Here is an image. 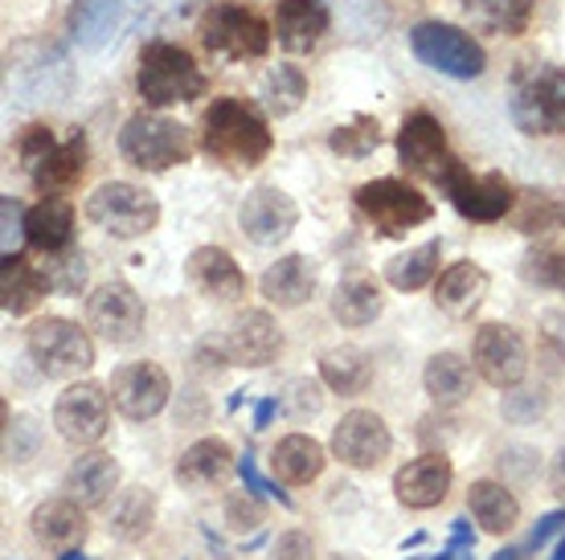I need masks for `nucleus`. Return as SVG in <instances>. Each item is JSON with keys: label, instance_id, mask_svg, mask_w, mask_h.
<instances>
[{"label": "nucleus", "instance_id": "1", "mask_svg": "<svg viewBox=\"0 0 565 560\" xmlns=\"http://www.w3.org/2000/svg\"><path fill=\"white\" fill-rule=\"evenodd\" d=\"M275 148L267 115L246 98H213L201 115V152L222 169H258Z\"/></svg>", "mask_w": 565, "mask_h": 560}, {"label": "nucleus", "instance_id": "2", "mask_svg": "<svg viewBox=\"0 0 565 560\" xmlns=\"http://www.w3.org/2000/svg\"><path fill=\"white\" fill-rule=\"evenodd\" d=\"M509 119L524 136H565V71L545 62H524L509 83Z\"/></svg>", "mask_w": 565, "mask_h": 560}, {"label": "nucleus", "instance_id": "3", "mask_svg": "<svg viewBox=\"0 0 565 560\" xmlns=\"http://www.w3.org/2000/svg\"><path fill=\"white\" fill-rule=\"evenodd\" d=\"M17 155H21V169L33 181V189L45 196H57L74 189L86 172V136L74 127L66 140H57L50 127L33 123L25 127V136L17 140Z\"/></svg>", "mask_w": 565, "mask_h": 560}, {"label": "nucleus", "instance_id": "4", "mask_svg": "<svg viewBox=\"0 0 565 560\" xmlns=\"http://www.w3.org/2000/svg\"><path fill=\"white\" fill-rule=\"evenodd\" d=\"M136 90L148 107H177L205 95V74L189 50L172 42H148L136 66Z\"/></svg>", "mask_w": 565, "mask_h": 560}, {"label": "nucleus", "instance_id": "5", "mask_svg": "<svg viewBox=\"0 0 565 560\" xmlns=\"http://www.w3.org/2000/svg\"><path fill=\"white\" fill-rule=\"evenodd\" d=\"M119 152L131 169L140 172H169L193 160V136L181 123H172L164 115L140 111L131 115L119 131Z\"/></svg>", "mask_w": 565, "mask_h": 560}, {"label": "nucleus", "instance_id": "6", "mask_svg": "<svg viewBox=\"0 0 565 560\" xmlns=\"http://www.w3.org/2000/svg\"><path fill=\"white\" fill-rule=\"evenodd\" d=\"M25 352L29 360L54 380H74L95 368V344L86 336V327L62 320V315H45V320L29 323Z\"/></svg>", "mask_w": 565, "mask_h": 560}, {"label": "nucleus", "instance_id": "7", "mask_svg": "<svg viewBox=\"0 0 565 560\" xmlns=\"http://www.w3.org/2000/svg\"><path fill=\"white\" fill-rule=\"evenodd\" d=\"M201 45L230 62H258L270 54V25L234 0H210L201 13Z\"/></svg>", "mask_w": 565, "mask_h": 560}, {"label": "nucleus", "instance_id": "8", "mask_svg": "<svg viewBox=\"0 0 565 560\" xmlns=\"http://www.w3.org/2000/svg\"><path fill=\"white\" fill-rule=\"evenodd\" d=\"M86 217H90V225H99L103 234L131 241L156 229L160 201L131 181H103L95 193L86 196Z\"/></svg>", "mask_w": 565, "mask_h": 560}, {"label": "nucleus", "instance_id": "9", "mask_svg": "<svg viewBox=\"0 0 565 560\" xmlns=\"http://www.w3.org/2000/svg\"><path fill=\"white\" fill-rule=\"evenodd\" d=\"M411 50L426 71H438L447 78H459V83H471L488 71L483 45L459 25H447V21H418L411 29Z\"/></svg>", "mask_w": 565, "mask_h": 560}, {"label": "nucleus", "instance_id": "10", "mask_svg": "<svg viewBox=\"0 0 565 560\" xmlns=\"http://www.w3.org/2000/svg\"><path fill=\"white\" fill-rule=\"evenodd\" d=\"M356 213L365 217L382 238H406L414 225H426L435 217V205L414 184L382 176L356 189Z\"/></svg>", "mask_w": 565, "mask_h": 560}, {"label": "nucleus", "instance_id": "11", "mask_svg": "<svg viewBox=\"0 0 565 560\" xmlns=\"http://www.w3.org/2000/svg\"><path fill=\"white\" fill-rule=\"evenodd\" d=\"M438 189H443V193H447V201L459 209V217H467V222H480V225L500 222V217H504V213H512V205H516V193H512V184L504 181L500 172L476 176L463 160H451V169L443 172Z\"/></svg>", "mask_w": 565, "mask_h": 560}, {"label": "nucleus", "instance_id": "12", "mask_svg": "<svg viewBox=\"0 0 565 560\" xmlns=\"http://www.w3.org/2000/svg\"><path fill=\"white\" fill-rule=\"evenodd\" d=\"M54 426L71 446H95V442H103L107 426H111V397H107V389H99L95 380L71 385L57 397Z\"/></svg>", "mask_w": 565, "mask_h": 560}, {"label": "nucleus", "instance_id": "13", "mask_svg": "<svg viewBox=\"0 0 565 560\" xmlns=\"http://www.w3.org/2000/svg\"><path fill=\"white\" fill-rule=\"evenodd\" d=\"M471 360L492 389H516L529 373V348L516 327L509 323H483L471 344Z\"/></svg>", "mask_w": 565, "mask_h": 560}, {"label": "nucleus", "instance_id": "14", "mask_svg": "<svg viewBox=\"0 0 565 560\" xmlns=\"http://www.w3.org/2000/svg\"><path fill=\"white\" fill-rule=\"evenodd\" d=\"M86 327L107 344H131L143 332V303L128 282H103L86 294Z\"/></svg>", "mask_w": 565, "mask_h": 560}, {"label": "nucleus", "instance_id": "15", "mask_svg": "<svg viewBox=\"0 0 565 560\" xmlns=\"http://www.w3.org/2000/svg\"><path fill=\"white\" fill-rule=\"evenodd\" d=\"M397 160L402 169L423 176V181H443V172L451 169V148H447V131L430 111H414L402 119L397 131Z\"/></svg>", "mask_w": 565, "mask_h": 560}, {"label": "nucleus", "instance_id": "16", "mask_svg": "<svg viewBox=\"0 0 565 560\" xmlns=\"http://www.w3.org/2000/svg\"><path fill=\"white\" fill-rule=\"evenodd\" d=\"M390 446H394V438H390V426L382 421V413H373V409H349L340 426L332 430V454H337L344 466H353V471H373V466H382L390 459Z\"/></svg>", "mask_w": 565, "mask_h": 560}, {"label": "nucleus", "instance_id": "17", "mask_svg": "<svg viewBox=\"0 0 565 560\" xmlns=\"http://www.w3.org/2000/svg\"><path fill=\"white\" fill-rule=\"evenodd\" d=\"M107 392H111V406L128 421H152L156 413H164V406H169L172 385L164 368L152 365V360H140V365L115 368Z\"/></svg>", "mask_w": 565, "mask_h": 560}, {"label": "nucleus", "instance_id": "18", "mask_svg": "<svg viewBox=\"0 0 565 560\" xmlns=\"http://www.w3.org/2000/svg\"><path fill=\"white\" fill-rule=\"evenodd\" d=\"M238 225L255 246H279L299 225V205L275 184H258L255 193L242 201Z\"/></svg>", "mask_w": 565, "mask_h": 560}, {"label": "nucleus", "instance_id": "19", "mask_svg": "<svg viewBox=\"0 0 565 560\" xmlns=\"http://www.w3.org/2000/svg\"><path fill=\"white\" fill-rule=\"evenodd\" d=\"M282 352V327L270 311H242L226 332V360L242 368H267L279 360Z\"/></svg>", "mask_w": 565, "mask_h": 560}, {"label": "nucleus", "instance_id": "20", "mask_svg": "<svg viewBox=\"0 0 565 560\" xmlns=\"http://www.w3.org/2000/svg\"><path fill=\"white\" fill-rule=\"evenodd\" d=\"M451 483H455L451 459L430 450V454H423V459H414V463H406L397 471L394 495H397V504L411 507V511H430V507H438L447 499Z\"/></svg>", "mask_w": 565, "mask_h": 560}, {"label": "nucleus", "instance_id": "21", "mask_svg": "<svg viewBox=\"0 0 565 560\" xmlns=\"http://www.w3.org/2000/svg\"><path fill=\"white\" fill-rule=\"evenodd\" d=\"M29 532L42 548L50 552H74V548H83L86 532H90V524H86V507L74 504L71 495H57V499H45V504L33 507V516H29Z\"/></svg>", "mask_w": 565, "mask_h": 560}, {"label": "nucleus", "instance_id": "22", "mask_svg": "<svg viewBox=\"0 0 565 560\" xmlns=\"http://www.w3.org/2000/svg\"><path fill=\"white\" fill-rule=\"evenodd\" d=\"M119 463H115L111 454H103V450H86L71 463L66 478H62V491L71 495L74 504H83L86 511H95V507H107L115 499V491H119Z\"/></svg>", "mask_w": 565, "mask_h": 560}, {"label": "nucleus", "instance_id": "23", "mask_svg": "<svg viewBox=\"0 0 565 560\" xmlns=\"http://www.w3.org/2000/svg\"><path fill=\"white\" fill-rule=\"evenodd\" d=\"M332 29L324 0H279L275 4V37L287 54H311Z\"/></svg>", "mask_w": 565, "mask_h": 560}, {"label": "nucleus", "instance_id": "24", "mask_svg": "<svg viewBox=\"0 0 565 560\" xmlns=\"http://www.w3.org/2000/svg\"><path fill=\"white\" fill-rule=\"evenodd\" d=\"M189 282L213 303H238L246 294V274L222 246H198L189 254Z\"/></svg>", "mask_w": 565, "mask_h": 560}, {"label": "nucleus", "instance_id": "25", "mask_svg": "<svg viewBox=\"0 0 565 560\" xmlns=\"http://www.w3.org/2000/svg\"><path fill=\"white\" fill-rule=\"evenodd\" d=\"M258 294L282 311H296L311 303L316 294V267L308 254H282L279 262H270L258 279Z\"/></svg>", "mask_w": 565, "mask_h": 560}, {"label": "nucleus", "instance_id": "26", "mask_svg": "<svg viewBox=\"0 0 565 560\" xmlns=\"http://www.w3.org/2000/svg\"><path fill=\"white\" fill-rule=\"evenodd\" d=\"M230 471H238V459H234V450L222 438H201V442H193L177 459V483L189 491L222 487L230 478Z\"/></svg>", "mask_w": 565, "mask_h": 560}, {"label": "nucleus", "instance_id": "27", "mask_svg": "<svg viewBox=\"0 0 565 560\" xmlns=\"http://www.w3.org/2000/svg\"><path fill=\"white\" fill-rule=\"evenodd\" d=\"M25 241L38 254H45V258H50V254L71 250V241H74L71 201H62V196H42V201L25 213Z\"/></svg>", "mask_w": 565, "mask_h": 560}, {"label": "nucleus", "instance_id": "28", "mask_svg": "<svg viewBox=\"0 0 565 560\" xmlns=\"http://www.w3.org/2000/svg\"><path fill=\"white\" fill-rule=\"evenodd\" d=\"M50 291L45 270H38L25 254H4L0 262V308L4 315H29Z\"/></svg>", "mask_w": 565, "mask_h": 560}, {"label": "nucleus", "instance_id": "29", "mask_svg": "<svg viewBox=\"0 0 565 560\" xmlns=\"http://www.w3.org/2000/svg\"><path fill=\"white\" fill-rule=\"evenodd\" d=\"M124 4L128 0H74L66 9V33L74 45L83 50H103L111 42V33L124 21Z\"/></svg>", "mask_w": 565, "mask_h": 560}, {"label": "nucleus", "instance_id": "30", "mask_svg": "<svg viewBox=\"0 0 565 560\" xmlns=\"http://www.w3.org/2000/svg\"><path fill=\"white\" fill-rule=\"evenodd\" d=\"M483 294H488V270L476 262H455L435 282V303L455 320H467L483 303Z\"/></svg>", "mask_w": 565, "mask_h": 560}, {"label": "nucleus", "instance_id": "31", "mask_svg": "<svg viewBox=\"0 0 565 560\" xmlns=\"http://www.w3.org/2000/svg\"><path fill=\"white\" fill-rule=\"evenodd\" d=\"M467 511L471 519L480 524L483 532L492 536H504L516 528V519H521V504H516V495H512L504 483H495V478H480V483H471L467 491Z\"/></svg>", "mask_w": 565, "mask_h": 560}, {"label": "nucleus", "instance_id": "32", "mask_svg": "<svg viewBox=\"0 0 565 560\" xmlns=\"http://www.w3.org/2000/svg\"><path fill=\"white\" fill-rule=\"evenodd\" d=\"M423 389L438 409H455L471 397V368L455 352H438L423 368Z\"/></svg>", "mask_w": 565, "mask_h": 560}, {"label": "nucleus", "instance_id": "33", "mask_svg": "<svg viewBox=\"0 0 565 560\" xmlns=\"http://www.w3.org/2000/svg\"><path fill=\"white\" fill-rule=\"evenodd\" d=\"M324 446L316 442L311 434H287L275 446V454H270V466H275V475L282 478V483H291V487H308V483H316L320 478V471H324Z\"/></svg>", "mask_w": 565, "mask_h": 560}, {"label": "nucleus", "instance_id": "34", "mask_svg": "<svg viewBox=\"0 0 565 560\" xmlns=\"http://www.w3.org/2000/svg\"><path fill=\"white\" fill-rule=\"evenodd\" d=\"M382 308H385V294L369 274H349L332 291V315L344 327H369V323L382 315Z\"/></svg>", "mask_w": 565, "mask_h": 560}, {"label": "nucleus", "instance_id": "35", "mask_svg": "<svg viewBox=\"0 0 565 560\" xmlns=\"http://www.w3.org/2000/svg\"><path fill=\"white\" fill-rule=\"evenodd\" d=\"M471 25L495 37H521L529 21H533V4L537 0H459Z\"/></svg>", "mask_w": 565, "mask_h": 560}, {"label": "nucleus", "instance_id": "36", "mask_svg": "<svg viewBox=\"0 0 565 560\" xmlns=\"http://www.w3.org/2000/svg\"><path fill=\"white\" fill-rule=\"evenodd\" d=\"M320 380L340 397H356L373 380V360L361 348H332L320 356Z\"/></svg>", "mask_w": 565, "mask_h": 560}, {"label": "nucleus", "instance_id": "37", "mask_svg": "<svg viewBox=\"0 0 565 560\" xmlns=\"http://www.w3.org/2000/svg\"><path fill=\"white\" fill-rule=\"evenodd\" d=\"M156 524V495L148 487H128L115 495L111 504V536L124 545H136L152 532Z\"/></svg>", "mask_w": 565, "mask_h": 560}, {"label": "nucleus", "instance_id": "38", "mask_svg": "<svg viewBox=\"0 0 565 560\" xmlns=\"http://www.w3.org/2000/svg\"><path fill=\"white\" fill-rule=\"evenodd\" d=\"M438 258H443V241H423V246H414V250L385 262V282L394 291H423L426 282L438 274Z\"/></svg>", "mask_w": 565, "mask_h": 560}, {"label": "nucleus", "instance_id": "39", "mask_svg": "<svg viewBox=\"0 0 565 560\" xmlns=\"http://www.w3.org/2000/svg\"><path fill=\"white\" fill-rule=\"evenodd\" d=\"M512 225L521 229L524 238H553L565 229V201L553 193H524L516 201Z\"/></svg>", "mask_w": 565, "mask_h": 560}, {"label": "nucleus", "instance_id": "40", "mask_svg": "<svg viewBox=\"0 0 565 560\" xmlns=\"http://www.w3.org/2000/svg\"><path fill=\"white\" fill-rule=\"evenodd\" d=\"M303 98H308V78H303L299 66H291V62L270 66L267 78H263V103H267V111L275 115V119L291 115Z\"/></svg>", "mask_w": 565, "mask_h": 560}, {"label": "nucleus", "instance_id": "41", "mask_svg": "<svg viewBox=\"0 0 565 560\" xmlns=\"http://www.w3.org/2000/svg\"><path fill=\"white\" fill-rule=\"evenodd\" d=\"M328 148L337 155H344V160H365V155H373L382 148V127H377V119H369V115H356V119H349V123L337 127L328 136Z\"/></svg>", "mask_w": 565, "mask_h": 560}, {"label": "nucleus", "instance_id": "42", "mask_svg": "<svg viewBox=\"0 0 565 560\" xmlns=\"http://www.w3.org/2000/svg\"><path fill=\"white\" fill-rule=\"evenodd\" d=\"M45 279H50V291H57V294H83L86 279H90V270H86L83 254L62 250V254H50Z\"/></svg>", "mask_w": 565, "mask_h": 560}, {"label": "nucleus", "instance_id": "43", "mask_svg": "<svg viewBox=\"0 0 565 560\" xmlns=\"http://www.w3.org/2000/svg\"><path fill=\"white\" fill-rule=\"evenodd\" d=\"M279 406H282V413H291L296 421L316 418V413H320V406H324V392H320V385H316V380L296 377V380H287Z\"/></svg>", "mask_w": 565, "mask_h": 560}, {"label": "nucleus", "instance_id": "44", "mask_svg": "<svg viewBox=\"0 0 565 560\" xmlns=\"http://www.w3.org/2000/svg\"><path fill=\"white\" fill-rule=\"evenodd\" d=\"M238 475H242V487L250 491V495H258V499H275L279 507H291V495H287L282 487H275V478H267L263 471H258L255 454H242Z\"/></svg>", "mask_w": 565, "mask_h": 560}, {"label": "nucleus", "instance_id": "45", "mask_svg": "<svg viewBox=\"0 0 565 560\" xmlns=\"http://www.w3.org/2000/svg\"><path fill=\"white\" fill-rule=\"evenodd\" d=\"M0 222H4L0 246H4V254H17V241L25 238V213H21L17 196H0Z\"/></svg>", "mask_w": 565, "mask_h": 560}, {"label": "nucleus", "instance_id": "46", "mask_svg": "<svg viewBox=\"0 0 565 560\" xmlns=\"http://www.w3.org/2000/svg\"><path fill=\"white\" fill-rule=\"evenodd\" d=\"M258 495H230L226 499V524L234 532H246V528H258L263 524V507L255 504Z\"/></svg>", "mask_w": 565, "mask_h": 560}, {"label": "nucleus", "instance_id": "47", "mask_svg": "<svg viewBox=\"0 0 565 560\" xmlns=\"http://www.w3.org/2000/svg\"><path fill=\"white\" fill-rule=\"evenodd\" d=\"M267 560H316V545H311L308 532L291 528V532H282L279 540L270 545V557Z\"/></svg>", "mask_w": 565, "mask_h": 560}, {"label": "nucleus", "instance_id": "48", "mask_svg": "<svg viewBox=\"0 0 565 560\" xmlns=\"http://www.w3.org/2000/svg\"><path fill=\"white\" fill-rule=\"evenodd\" d=\"M553 536H565V507H562V511H550V516L537 519V528H533V532H529V540H524V552H537V548H545Z\"/></svg>", "mask_w": 565, "mask_h": 560}, {"label": "nucleus", "instance_id": "49", "mask_svg": "<svg viewBox=\"0 0 565 560\" xmlns=\"http://www.w3.org/2000/svg\"><path fill=\"white\" fill-rule=\"evenodd\" d=\"M451 548H459V552H471V548H476V528H471L467 519H455L451 524Z\"/></svg>", "mask_w": 565, "mask_h": 560}, {"label": "nucleus", "instance_id": "50", "mask_svg": "<svg viewBox=\"0 0 565 560\" xmlns=\"http://www.w3.org/2000/svg\"><path fill=\"white\" fill-rule=\"evenodd\" d=\"M279 409H282V406L275 401V397H267V401H258V409H255V430H267L270 418H275Z\"/></svg>", "mask_w": 565, "mask_h": 560}, {"label": "nucleus", "instance_id": "51", "mask_svg": "<svg viewBox=\"0 0 565 560\" xmlns=\"http://www.w3.org/2000/svg\"><path fill=\"white\" fill-rule=\"evenodd\" d=\"M550 487L565 499V450H557V459L550 466Z\"/></svg>", "mask_w": 565, "mask_h": 560}, {"label": "nucleus", "instance_id": "52", "mask_svg": "<svg viewBox=\"0 0 565 560\" xmlns=\"http://www.w3.org/2000/svg\"><path fill=\"white\" fill-rule=\"evenodd\" d=\"M524 557V548H500L492 560H521Z\"/></svg>", "mask_w": 565, "mask_h": 560}, {"label": "nucleus", "instance_id": "53", "mask_svg": "<svg viewBox=\"0 0 565 560\" xmlns=\"http://www.w3.org/2000/svg\"><path fill=\"white\" fill-rule=\"evenodd\" d=\"M418 545H426V532H414L411 540H402V552H414Z\"/></svg>", "mask_w": 565, "mask_h": 560}, {"label": "nucleus", "instance_id": "54", "mask_svg": "<svg viewBox=\"0 0 565 560\" xmlns=\"http://www.w3.org/2000/svg\"><path fill=\"white\" fill-rule=\"evenodd\" d=\"M430 560H459V548L447 545V548H443V552H438V557H430Z\"/></svg>", "mask_w": 565, "mask_h": 560}, {"label": "nucleus", "instance_id": "55", "mask_svg": "<svg viewBox=\"0 0 565 560\" xmlns=\"http://www.w3.org/2000/svg\"><path fill=\"white\" fill-rule=\"evenodd\" d=\"M57 560H95V557H83V552L74 548V552H62V557H57Z\"/></svg>", "mask_w": 565, "mask_h": 560}, {"label": "nucleus", "instance_id": "56", "mask_svg": "<svg viewBox=\"0 0 565 560\" xmlns=\"http://www.w3.org/2000/svg\"><path fill=\"white\" fill-rule=\"evenodd\" d=\"M550 560H565V536L557 540V548H553V557Z\"/></svg>", "mask_w": 565, "mask_h": 560}, {"label": "nucleus", "instance_id": "57", "mask_svg": "<svg viewBox=\"0 0 565 560\" xmlns=\"http://www.w3.org/2000/svg\"><path fill=\"white\" fill-rule=\"evenodd\" d=\"M557 291H565V254H562V282H557Z\"/></svg>", "mask_w": 565, "mask_h": 560}, {"label": "nucleus", "instance_id": "58", "mask_svg": "<svg viewBox=\"0 0 565 560\" xmlns=\"http://www.w3.org/2000/svg\"><path fill=\"white\" fill-rule=\"evenodd\" d=\"M402 560H423V557H411V552H406V557H402Z\"/></svg>", "mask_w": 565, "mask_h": 560}, {"label": "nucleus", "instance_id": "59", "mask_svg": "<svg viewBox=\"0 0 565 560\" xmlns=\"http://www.w3.org/2000/svg\"><path fill=\"white\" fill-rule=\"evenodd\" d=\"M459 560H476V557H471V552H467V557H459Z\"/></svg>", "mask_w": 565, "mask_h": 560}, {"label": "nucleus", "instance_id": "60", "mask_svg": "<svg viewBox=\"0 0 565 560\" xmlns=\"http://www.w3.org/2000/svg\"><path fill=\"white\" fill-rule=\"evenodd\" d=\"M128 4H136V0H128Z\"/></svg>", "mask_w": 565, "mask_h": 560}]
</instances>
